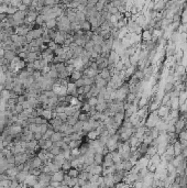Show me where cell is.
<instances>
[{"mask_svg":"<svg viewBox=\"0 0 187 188\" xmlns=\"http://www.w3.org/2000/svg\"><path fill=\"white\" fill-rule=\"evenodd\" d=\"M38 181H39L38 176L30 174V175L26 176L24 183H22V184H20V185H22V186H28V187H34V186L38 184Z\"/></svg>","mask_w":187,"mask_h":188,"instance_id":"6da1fadb","label":"cell"},{"mask_svg":"<svg viewBox=\"0 0 187 188\" xmlns=\"http://www.w3.org/2000/svg\"><path fill=\"white\" fill-rule=\"evenodd\" d=\"M108 64H111V65H116L118 62L120 61V55L116 52V51H113V49H111V52L109 53V55H108Z\"/></svg>","mask_w":187,"mask_h":188,"instance_id":"7a4b0ae2","label":"cell"},{"mask_svg":"<svg viewBox=\"0 0 187 188\" xmlns=\"http://www.w3.org/2000/svg\"><path fill=\"white\" fill-rule=\"evenodd\" d=\"M29 31H30V28H29V25L26 24V23H23V24L14 28V33L18 34V35H22V36H26V34L29 33Z\"/></svg>","mask_w":187,"mask_h":188,"instance_id":"3957f363","label":"cell"},{"mask_svg":"<svg viewBox=\"0 0 187 188\" xmlns=\"http://www.w3.org/2000/svg\"><path fill=\"white\" fill-rule=\"evenodd\" d=\"M29 162H30V165H31V168H40L44 164L38 155H35L31 160H29Z\"/></svg>","mask_w":187,"mask_h":188,"instance_id":"277c9868","label":"cell"},{"mask_svg":"<svg viewBox=\"0 0 187 188\" xmlns=\"http://www.w3.org/2000/svg\"><path fill=\"white\" fill-rule=\"evenodd\" d=\"M82 73H83V77H90V78H95V77L99 74V72H98L97 69H94V68H92V67H89V68H86V69H84Z\"/></svg>","mask_w":187,"mask_h":188,"instance_id":"5b68a950","label":"cell"},{"mask_svg":"<svg viewBox=\"0 0 187 188\" xmlns=\"http://www.w3.org/2000/svg\"><path fill=\"white\" fill-rule=\"evenodd\" d=\"M67 95H72L73 97H77L78 92H77V86L75 85V82H69L67 85Z\"/></svg>","mask_w":187,"mask_h":188,"instance_id":"8992f818","label":"cell"},{"mask_svg":"<svg viewBox=\"0 0 187 188\" xmlns=\"http://www.w3.org/2000/svg\"><path fill=\"white\" fill-rule=\"evenodd\" d=\"M107 84H108V80H107V79H103V78H101L99 74L95 77V85H96L97 87H99V88L107 87Z\"/></svg>","mask_w":187,"mask_h":188,"instance_id":"52a82bcc","label":"cell"},{"mask_svg":"<svg viewBox=\"0 0 187 188\" xmlns=\"http://www.w3.org/2000/svg\"><path fill=\"white\" fill-rule=\"evenodd\" d=\"M84 46H80V45H76V46H74V47H72L70 51L73 52V57L74 58H79L80 57V55H82V53L84 52Z\"/></svg>","mask_w":187,"mask_h":188,"instance_id":"ba28073f","label":"cell"},{"mask_svg":"<svg viewBox=\"0 0 187 188\" xmlns=\"http://www.w3.org/2000/svg\"><path fill=\"white\" fill-rule=\"evenodd\" d=\"M82 77H83V73H82V71L75 69L73 73L70 74V76H69V82H75L77 79H79V78H82Z\"/></svg>","mask_w":187,"mask_h":188,"instance_id":"9c48e42d","label":"cell"},{"mask_svg":"<svg viewBox=\"0 0 187 188\" xmlns=\"http://www.w3.org/2000/svg\"><path fill=\"white\" fill-rule=\"evenodd\" d=\"M64 133L63 132H61V131H55L53 134L51 135V140L52 142L54 143V142H57V141H61V140H63V138H64Z\"/></svg>","mask_w":187,"mask_h":188,"instance_id":"30bf717a","label":"cell"},{"mask_svg":"<svg viewBox=\"0 0 187 188\" xmlns=\"http://www.w3.org/2000/svg\"><path fill=\"white\" fill-rule=\"evenodd\" d=\"M17 55H18V54L16 53V51L9 49V51H6V52H5V55H3V57L6 58V59L8 61L9 63H10V62H11V61H12L13 58L16 57Z\"/></svg>","mask_w":187,"mask_h":188,"instance_id":"8fae6325","label":"cell"},{"mask_svg":"<svg viewBox=\"0 0 187 188\" xmlns=\"http://www.w3.org/2000/svg\"><path fill=\"white\" fill-rule=\"evenodd\" d=\"M99 75H100V77L103 78V79H107V80H109L111 78V72L110 69L108 68V67H106V68H103L101 69L100 72H99Z\"/></svg>","mask_w":187,"mask_h":188,"instance_id":"7c38bea8","label":"cell"},{"mask_svg":"<svg viewBox=\"0 0 187 188\" xmlns=\"http://www.w3.org/2000/svg\"><path fill=\"white\" fill-rule=\"evenodd\" d=\"M42 117L43 118H45L46 120H51L52 118L55 117V112H54L53 110H50V109H43Z\"/></svg>","mask_w":187,"mask_h":188,"instance_id":"4fadbf2b","label":"cell"},{"mask_svg":"<svg viewBox=\"0 0 187 188\" xmlns=\"http://www.w3.org/2000/svg\"><path fill=\"white\" fill-rule=\"evenodd\" d=\"M92 40L94 41L95 44H100L101 45L103 41H105V39H103V36H102L101 34H99V33H94L93 36H92Z\"/></svg>","mask_w":187,"mask_h":188,"instance_id":"5bb4252c","label":"cell"},{"mask_svg":"<svg viewBox=\"0 0 187 188\" xmlns=\"http://www.w3.org/2000/svg\"><path fill=\"white\" fill-rule=\"evenodd\" d=\"M65 40H66V38H65V36H64V35L60 32H57L56 36L54 38V42H55L56 44H59V45H64Z\"/></svg>","mask_w":187,"mask_h":188,"instance_id":"9a60e30c","label":"cell"},{"mask_svg":"<svg viewBox=\"0 0 187 188\" xmlns=\"http://www.w3.org/2000/svg\"><path fill=\"white\" fill-rule=\"evenodd\" d=\"M173 146H174V155H179V154H182L183 146H182V144H180L179 140H177V141L173 144Z\"/></svg>","mask_w":187,"mask_h":188,"instance_id":"2e32d148","label":"cell"},{"mask_svg":"<svg viewBox=\"0 0 187 188\" xmlns=\"http://www.w3.org/2000/svg\"><path fill=\"white\" fill-rule=\"evenodd\" d=\"M66 173H67L70 177H78L79 174H80V170L77 168V167H73V166H72Z\"/></svg>","mask_w":187,"mask_h":188,"instance_id":"e0dca14e","label":"cell"},{"mask_svg":"<svg viewBox=\"0 0 187 188\" xmlns=\"http://www.w3.org/2000/svg\"><path fill=\"white\" fill-rule=\"evenodd\" d=\"M141 38L143 41H149L152 40V31L151 30H143L141 33Z\"/></svg>","mask_w":187,"mask_h":188,"instance_id":"ac0fdd59","label":"cell"},{"mask_svg":"<svg viewBox=\"0 0 187 188\" xmlns=\"http://www.w3.org/2000/svg\"><path fill=\"white\" fill-rule=\"evenodd\" d=\"M187 167V164H186V160H184V161H182L180 163L175 167V170H176V173L177 174H180V173H184V171L186 170Z\"/></svg>","mask_w":187,"mask_h":188,"instance_id":"d6986e66","label":"cell"},{"mask_svg":"<svg viewBox=\"0 0 187 188\" xmlns=\"http://www.w3.org/2000/svg\"><path fill=\"white\" fill-rule=\"evenodd\" d=\"M102 162H103V154H101V153H95L94 163L96 165H102Z\"/></svg>","mask_w":187,"mask_h":188,"instance_id":"ffe728a7","label":"cell"},{"mask_svg":"<svg viewBox=\"0 0 187 188\" xmlns=\"http://www.w3.org/2000/svg\"><path fill=\"white\" fill-rule=\"evenodd\" d=\"M157 153V147L156 146H153V145H149L147 146V150H146V157H151V156H153L154 154H156Z\"/></svg>","mask_w":187,"mask_h":188,"instance_id":"44dd1931","label":"cell"},{"mask_svg":"<svg viewBox=\"0 0 187 188\" xmlns=\"http://www.w3.org/2000/svg\"><path fill=\"white\" fill-rule=\"evenodd\" d=\"M96 110L98 111V112H103L107 108H108V104H107V101H103V102H98L97 105H96Z\"/></svg>","mask_w":187,"mask_h":188,"instance_id":"7402d4cb","label":"cell"},{"mask_svg":"<svg viewBox=\"0 0 187 188\" xmlns=\"http://www.w3.org/2000/svg\"><path fill=\"white\" fill-rule=\"evenodd\" d=\"M83 125H84V122L78 120V121H77V122L73 125V130H74V132L82 133V132H83Z\"/></svg>","mask_w":187,"mask_h":188,"instance_id":"603a6c76","label":"cell"},{"mask_svg":"<svg viewBox=\"0 0 187 188\" xmlns=\"http://www.w3.org/2000/svg\"><path fill=\"white\" fill-rule=\"evenodd\" d=\"M80 26H82V30L83 31H90L92 30V24H90V22L87 19L80 22Z\"/></svg>","mask_w":187,"mask_h":188,"instance_id":"cb8c5ba5","label":"cell"},{"mask_svg":"<svg viewBox=\"0 0 187 188\" xmlns=\"http://www.w3.org/2000/svg\"><path fill=\"white\" fill-rule=\"evenodd\" d=\"M44 25L46 26V29H54L57 25V21H56V19H51V20H47L44 23Z\"/></svg>","mask_w":187,"mask_h":188,"instance_id":"d4e9b609","label":"cell"},{"mask_svg":"<svg viewBox=\"0 0 187 188\" xmlns=\"http://www.w3.org/2000/svg\"><path fill=\"white\" fill-rule=\"evenodd\" d=\"M94 46H95V43H94L93 40H89L88 42H86L85 45H84V49H85V51H87V52H89V53H92L94 51Z\"/></svg>","mask_w":187,"mask_h":188,"instance_id":"484cf974","label":"cell"},{"mask_svg":"<svg viewBox=\"0 0 187 188\" xmlns=\"http://www.w3.org/2000/svg\"><path fill=\"white\" fill-rule=\"evenodd\" d=\"M45 22H46V18H45V16H44V15H40V13H39V16H36L35 23H36L38 25H40V26H42Z\"/></svg>","mask_w":187,"mask_h":188,"instance_id":"4316f807","label":"cell"},{"mask_svg":"<svg viewBox=\"0 0 187 188\" xmlns=\"http://www.w3.org/2000/svg\"><path fill=\"white\" fill-rule=\"evenodd\" d=\"M86 138L88 140H95L97 139V138H99V134H98V132L96 130H92L86 134Z\"/></svg>","mask_w":187,"mask_h":188,"instance_id":"83f0119b","label":"cell"},{"mask_svg":"<svg viewBox=\"0 0 187 188\" xmlns=\"http://www.w3.org/2000/svg\"><path fill=\"white\" fill-rule=\"evenodd\" d=\"M72 167V161L70 160H65L64 161V163L62 164V171H64V172L66 173Z\"/></svg>","mask_w":187,"mask_h":188,"instance_id":"f1b7e54d","label":"cell"},{"mask_svg":"<svg viewBox=\"0 0 187 188\" xmlns=\"http://www.w3.org/2000/svg\"><path fill=\"white\" fill-rule=\"evenodd\" d=\"M0 98L5 99V100H8V99L11 98V97H10V90L3 88V89L1 90V92H0Z\"/></svg>","mask_w":187,"mask_h":188,"instance_id":"f546056e","label":"cell"},{"mask_svg":"<svg viewBox=\"0 0 187 188\" xmlns=\"http://www.w3.org/2000/svg\"><path fill=\"white\" fill-rule=\"evenodd\" d=\"M102 171H103V166L102 165H96L94 166V170H93V174H96V175H102Z\"/></svg>","mask_w":187,"mask_h":188,"instance_id":"4dcf8cb0","label":"cell"},{"mask_svg":"<svg viewBox=\"0 0 187 188\" xmlns=\"http://www.w3.org/2000/svg\"><path fill=\"white\" fill-rule=\"evenodd\" d=\"M68 187H79L78 185V177H70L68 181Z\"/></svg>","mask_w":187,"mask_h":188,"instance_id":"1f68e13d","label":"cell"},{"mask_svg":"<svg viewBox=\"0 0 187 188\" xmlns=\"http://www.w3.org/2000/svg\"><path fill=\"white\" fill-rule=\"evenodd\" d=\"M134 166V164L132 163L131 161H123V170L127 171V172H130L132 170V167Z\"/></svg>","mask_w":187,"mask_h":188,"instance_id":"d6a6232c","label":"cell"},{"mask_svg":"<svg viewBox=\"0 0 187 188\" xmlns=\"http://www.w3.org/2000/svg\"><path fill=\"white\" fill-rule=\"evenodd\" d=\"M89 118H90V115H89V113L82 112V111H80V113H79V115H78V120H79V121H83V122L88 121V120H89Z\"/></svg>","mask_w":187,"mask_h":188,"instance_id":"836d02e7","label":"cell"},{"mask_svg":"<svg viewBox=\"0 0 187 188\" xmlns=\"http://www.w3.org/2000/svg\"><path fill=\"white\" fill-rule=\"evenodd\" d=\"M90 105L87 102V101H85V102H83L82 104V107H80V111L82 112H86V113H89V111H90Z\"/></svg>","mask_w":187,"mask_h":188,"instance_id":"e575fe53","label":"cell"},{"mask_svg":"<svg viewBox=\"0 0 187 188\" xmlns=\"http://www.w3.org/2000/svg\"><path fill=\"white\" fill-rule=\"evenodd\" d=\"M77 121H78V118H77V117H75V115H68L66 122H67L69 125H74Z\"/></svg>","mask_w":187,"mask_h":188,"instance_id":"d590c367","label":"cell"},{"mask_svg":"<svg viewBox=\"0 0 187 188\" xmlns=\"http://www.w3.org/2000/svg\"><path fill=\"white\" fill-rule=\"evenodd\" d=\"M106 5H107V3H105L103 1H101V0H98V1H97V3L95 5V8L97 9L98 11H102V10L105 9V6H106Z\"/></svg>","mask_w":187,"mask_h":188,"instance_id":"8d00e7d4","label":"cell"},{"mask_svg":"<svg viewBox=\"0 0 187 188\" xmlns=\"http://www.w3.org/2000/svg\"><path fill=\"white\" fill-rule=\"evenodd\" d=\"M92 130H93V128H92L89 121H85V122H84V125H83V132H85L86 134H87L89 131H92Z\"/></svg>","mask_w":187,"mask_h":188,"instance_id":"74e56055","label":"cell"},{"mask_svg":"<svg viewBox=\"0 0 187 188\" xmlns=\"http://www.w3.org/2000/svg\"><path fill=\"white\" fill-rule=\"evenodd\" d=\"M174 87H175L174 82H166L165 86H164V92H170L171 90L173 89Z\"/></svg>","mask_w":187,"mask_h":188,"instance_id":"f35d334b","label":"cell"},{"mask_svg":"<svg viewBox=\"0 0 187 188\" xmlns=\"http://www.w3.org/2000/svg\"><path fill=\"white\" fill-rule=\"evenodd\" d=\"M49 152L51 153V154H53V155L55 156V155H57L59 153H61V147L59 146H55V145H53V146L49 150Z\"/></svg>","mask_w":187,"mask_h":188,"instance_id":"ab89813d","label":"cell"},{"mask_svg":"<svg viewBox=\"0 0 187 188\" xmlns=\"http://www.w3.org/2000/svg\"><path fill=\"white\" fill-rule=\"evenodd\" d=\"M90 92H92V95L95 96V97H97L98 96V94L100 92V88L99 87H97L95 84H94L93 86H92V89H90Z\"/></svg>","mask_w":187,"mask_h":188,"instance_id":"60d3db41","label":"cell"},{"mask_svg":"<svg viewBox=\"0 0 187 188\" xmlns=\"http://www.w3.org/2000/svg\"><path fill=\"white\" fill-rule=\"evenodd\" d=\"M53 146V142H52L51 139L49 140H45V143H44V145L42 146L43 150H46V151H49L51 147Z\"/></svg>","mask_w":187,"mask_h":188,"instance_id":"b9f144b4","label":"cell"},{"mask_svg":"<svg viewBox=\"0 0 187 188\" xmlns=\"http://www.w3.org/2000/svg\"><path fill=\"white\" fill-rule=\"evenodd\" d=\"M55 117L59 118L60 120H62L63 122H66L67 121V117L68 115L65 113V112H61V113H55Z\"/></svg>","mask_w":187,"mask_h":188,"instance_id":"7bdbcfd3","label":"cell"},{"mask_svg":"<svg viewBox=\"0 0 187 188\" xmlns=\"http://www.w3.org/2000/svg\"><path fill=\"white\" fill-rule=\"evenodd\" d=\"M42 39H43V41H44V43H45V44H47V43H49V42H50V41L52 40L51 36L49 35V33H47V31H46V30H45V31L43 32Z\"/></svg>","mask_w":187,"mask_h":188,"instance_id":"ee69618b","label":"cell"},{"mask_svg":"<svg viewBox=\"0 0 187 188\" xmlns=\"http://www.w3.org/2000/svg\"><path fill=\"white\" fill-rule=\"evenodd\" d=\"M59 46H60V45H59V44H56V43L54 42V40H51V41L47 43V47H50V49H51L53 52H54L55 49H57Z\"/></svg>","mask_w":187,"mask_h":188,"instance_id":"f6af8a7d","label":"cell"},{"mask_svg":"<svg viewBox=\"0 0 187 188\" xmlns=\"http://www.w3.org/2000/svg\"><path fill=\"white\" fill-rule=\"evenodd\" d=\"M87 102L90 105V106H96L97 104H98V100H97V97H95V96H92L90 98L87 99Z\"/></svg>","mask_w":187,"mask_h":188,"instance_id":"bcb514c9","label":"cell"},{"mask_svg":"<svg viewBox=\"0 0 187 188\" xmlns=\"http://www.w3.org/2000/svg\"><path fill=\"white\" fill-rule=\"evenodd\" d=\"M18 10V7H13V6H9L8 7V10H7V15H14L16 12H17Z\"/></svg>","mask_w":187,"mask_h":188,"instance_id":"7dc6e473","label":"cell"},{"mask_svg":"<svg viewBox=\"0 0 187 188\" xmlns=\"http://www.w3.org/2000/svg\"><path fill=\"white\" fill-rule=\"evenodd\" d=\"M14 109H16V112H17L18 115H19V113H21V112L24 110V109H23V106H22V104H20V102H17V104H16Z\"/></svg>","mask_w":187,"mask_h":188,"instance_id":"c3c4849f","label":"cell"},{"mask_svg":"<svg viewBox=\"0 0 187 188\" xmlns=\"http://www.w3.org/2000/svg\"><path fill=\"white\" fill-rule=\"evenodd\" d=\"M29 173L32 174V175H35V176H39V175L42 173V171H41V168H31V170L29 171Z\"/></svg>","mask_w":187,"mask_h":188,"instance_id":"681fc988","label":"cell"},{"mask_svg":"<svg viewBox=\"0 0 187 188\" xmlns=\"http://www.w3.org/2000/svg\"><path fill=\"white\" fill-rule=\"evenodd\" d=\"M94 51H95L96 53H98V54H101L102 46L100 45V44H95V46H94Z\"/></svg>","mask_w":187,"mask_h":188,"instance_id":"f907efd6","label":"cell"},{"mask_svg":"<svg viewBox=\"0 0 187 188\" xmlns=\"http://www.w3.org/2000/svg\"><path fill=\"white\" fill-rule=\"evenodd\" d=\"M43 138V133H41L40 131H36V132H34V140H36V141H40V140Z\"/></svg>","mask_w":187,"mask_h":188,"instance_id":"816d5d0a","label":"cell"},{"mask_svg":"<svg viewBox=\"0 0 187 188\" xmlns=\"http://www.w3.org/2000/svg\"><path fill=\"white\" fill-rule=\"evenodd\" d=\"M75 85H76L77 87H83V86H84V78L82 77V78L77 79L76 82H75Z\"/></svg>","mask_w":187,"mask_h":188,"instance_id":"f5cc1de1","label":"cell"},{"mask_svg":"<svg viewBox=\"0 0 187 188\" xmlns=\"http://www.w3.org/2000/svg\"><path fill=\"white\" fill-rule=\"evenodd\" d=\"M50 187H61V183L60 181H55V180H51Z\"/></svg>","mask_w":187,"mask_h":188,"instance_id":"db71d44e","label":"cell"},{"mask_svg":"<svg viewBox=\"0 0 187 188\" xmlns=\"http://www.w3.org/2000/svg\"><path fill=\"white\" fill-rule=\"evenodd\" d=\"M92 86H93V85H85V86H84V94L89 92L90 89H92Z\"/></svg>","mask_w":187,"mask_h":188,"instance_id":"11a10c76","label":"cell"},{"mask_svg":"<svg viewBox=\"0 0 187 188\" xmlns=\"http://www.w3.org/2000/svg\"><path fill=\"white\" fill-rule=\"evenodd\" d=\"M7 13H0V22H2V21H5L6 19H7Z\"/></svg>","mask_w":187,"mask_h":188,"instance_id":"9f6ffc18","label":"cell"},{"mask_svg":"<svg viewBox=\"0 0 187 188\" xmlns=\"http://www.w3.org/2000/svg\"><path fill=\"white\" fill-rule=\"evenodd\" d=\"M77 92H78V95L84 94V86L83 87H77Z\"/></svg>","mask_w":187,"mask_h":188,"instance_id":"6f0895ef","label":"cell"},{"mask_svg":"<svg viewBox=\"0 0 187 188\" xmlns=\"http://www.w3.org/2000/svg\"><path fill=\"white\" fill-rule=\"evenodd\" d=\"M5 52H6L5 49H2V47H0V56H3L5 55Z\"/></svg>","mask_w":187,"mask_h":188,"instance_id":"680465c9","label":"cell"},{"mask_svg":"<svg viewBox=\"0 0 187 188\" xmlns=\"http://www.w3.org/2000/svg\"><path fill=\"white\" fill-rule=\"evenodd\" d=\"M1 111H2V109H1V107H0V113H1Z\"/></svg>","mask_w":187,"mask_h":188,"instance_id":"91938a15","label":"cell"},{"mask_svg":"<svg viewBox=\"0 0 187 188\" xmlns=\"http://www.w3.org/2000/svg\"><path fill=\"white\" fill-rule=\"evenodd\" d=\"M185 160H186V164H187V156H186V158H185Z\"/></svg>","mask_w":187,"mask_h":188,"instance_id":"94428289","label":"cell"}]
</instances>
